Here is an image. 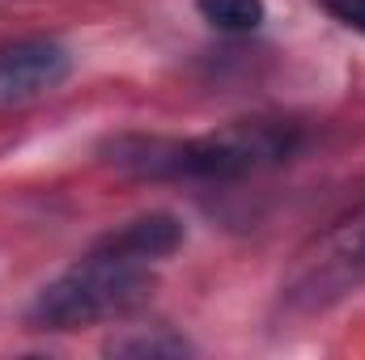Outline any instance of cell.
Returning <instances> with one entry per match:
<instances>
[{"label":"cell","instance_id":"obj_1","mask_svg":"<svg viewBox=\"0 0 365 360\" xmlns=\"http://www.w3.org/2000/svg\"><path fill=\"white\" fill-rule=\"evenodd\" d=\"M297 144L293 123H276V119H247V123H230L221 132L208 136H191V140H170V136H119L110 140L102 153L115 170L132 174V179H204V182H230L242 174H255L264 166H276L280 157H289Z\"/></svg>","mask_w":365,"mask_h":360},{"label":"cell","instance_id":"obj_2","mask_svg":"<svg viewBox=\"0 0 365 360\" xmlns=\"http://www.w3.org/2000/svg\"><path fill=\"white\" fill-rule=\"evenodd\" d=\"M149 263L128 259L110 246H93L81 263L56 275L30 305V322L43 331H73L98 318L132 309L149 292Z\"/></svg>","mask_w":365,"mask_h":360},{"label":"cell","instance_id":"obj_3","mask_svg":"<svg viewBox=\"0 0 365 360\" xmlns=\"http://www.w3.org/2000/svg\"><path fill=\"white\" fill-rule=\"evenodd\" d=\"M73 73V55L56 38H17L0 47V106L34 102L56 85H64Z\"/></svg>","mask_w":365,"mask_h":360},{"label":"cell","instance_id":"obj_4","mask_svg":"<svg viewBox=\"0 0 365 360\" xmlns=\"http://www.w3.org/2000/svg\"><path fill=\"white\" fill-rule=\"evenodd\" d=\"M102 246H110L128 259H140V263H158L182 246V221L170 212H149V216H136V221L110 229L102 238Z\"/></svg>","mask_w":365,"mask_h":360},{"label":"cell","instance_id":"obj_5","mask_svg":"<svg viewBox=\"0 0 365 360\" xmlns=\"http://www.w3.org/2000/svg\"><path fill=\"white\" fill-rule=\"evenodd\" d=\"M200 17L217 30H230V34H247V30H259L264 17H268V4L264 0H195Z\"/></svg>","mask_w":365,"mask_h":360},{"label":"cell","instance_id":"obj_6","mask_svg":"<svg viewBox=\"0 0 365 360\" xmlns=\"http://www.w3.org/2000/svg\"><path fill=\"white\" fill-rule=\"evenodd\" d=\"M115 356H187L191 344L179 335H140V339H119L110 344Z\"/></svg>","mask_w":365,"mask_h":360},{"label":"cell","instance_id":"obj_7","mask_svg":"<svg viewBox=\"0 0 365 360\" xmlns=\"http://www.w3.org/2000/svg\"><path fill=\"white\" fill-rule=\"evenodd\" d=\"M340 26H349V30H357V34H365V0H319Z\"/></svg>","mask_w":365,"mask_h":360}]
</instances>
